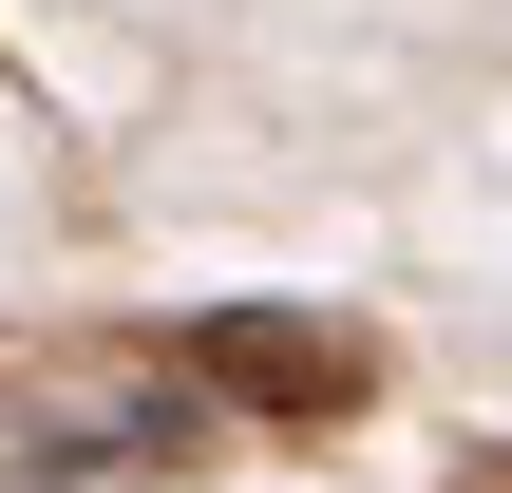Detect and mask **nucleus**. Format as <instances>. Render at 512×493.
<instances>
[{
  "instance_id": "2",
  "label": "nucleus",
  "mask_w": 512,
  "mask_h": 493,
  "mask_svg": "<svg viewBox=\"0 0 512 493\" xmlns=\"http://www.w3.org/2000/svg\"><path fill=\"white\" fill-rule=\"evenodd\" d=\"M190 380H209V418H361L380 399V342L323 323V304H209L190 323Z\"/></svg>"
},
{
  "instance_id": "1",
  "label": "nucleus",
  "mask_w": 512,
  "mask_h": 493,
  "mask_svg": "<svg viewBox=\"0 0 512 493\" xmlns=\"http://www.w3.org/2000/svg\"><path fill=\"white\" fill-rule=\"evenodd\" d=\"M171 456H209V380H190V342L0 323V475H171Z\"/></svg>"
}]
</instances>
